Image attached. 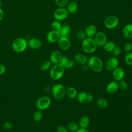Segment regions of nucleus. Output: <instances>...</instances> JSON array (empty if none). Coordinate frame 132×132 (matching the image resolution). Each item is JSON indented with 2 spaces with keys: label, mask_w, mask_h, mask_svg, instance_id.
Segmentation results:
<instances>
[{
  "label": "nucleus",
  "mask_w": 132,
  "mask_h": 132,
  "mask_svg": "<svg viewBox=\"0 0 132 132\" xmlns=\"http://www.w3.org/2000/svg\"><path fill=\"white\" fill-rule=\"evenodd\" d=\"M70 0H55V4L58 7H65L69 3Z\"/></svg>",
  "instance_id": "34"
},
{
  "label": "nucleus",
  "mask_w": 132,
  "mask_h": 132,
  "mask_svg": "<svg viewBox=\"0 0 132 132\" xmlns=\"http://www.w3.org/2000/svg\"><path fill=\"white\" fill-rule=\"evenodd\" d=\"M69 13L65 7H58L54 12L53 16L55 20L63 21L69 17Z\"/></svg>",
  "instance_id": "9"
},
{
  "label": "nucleus",
  "mask_w": 132,
  "mask_h": 132,
  "mask_svg": "<svg viewBox=\"0 0 132 132\" xmlns=\"http://www.w3.org/2000/svg\"><path fill=\"white\" fill-rule=\"evenodd\" d=\"M61 27H62V25H61V23H60V21H59L57 20L54 21L53 22H52L51 24V27L52 29L54 30L59 31Z\"/></svg>",
  "instance_id": "31"
},
{
  "label": "nucleus",
  "mask_w": 132,
  "mask_h": 132,
  "mask_svg": "<svg viewBox=\"0 0 132 132\" xmlns=\"http://www.w3.org/2000/svg\"><path fill=\"white\" fill-rule=\"evenodd\" d=\"M52 63L50 60H45L43 61L40 65V69L43 71H47L51 68Z\"/></svg>",
  "instance_id": "29"
},
{
  "label": "nucleus",
  "mask_w": 132,
  "mask_h": 132,
  "mask_svg": "<svg viewBox=\"0 0 132 132\" xmlns=\"http://www.w3.org/2000/svg\"><path fill=\"white\" fill-rule=\"evenodd\" d=\"M57 43L59 47L64 51L69 50L71 47L70 40L67 37L60 36Z\"/></svg>",
  "instance_id": "12"
},
{
  "label": "nucleus",
  "mask_w": 132,
  "mask_h": 132,
  "mask_svg": "<svg viewBox=\"0 0 132 132\" xmlns=\"http://www.w3.org/2000/svg\"><path fill=\"white\" fill-rule=\"evenodd\" d=\"M4 16H5L4 12L3 10V9L1 8V7H0V21L4 19Z\"/></svg>",
  "instance_id": "41"
},
{
  "label": "nucleus",
  "mask_w": 132,
  "mask_h": 132,
  "mask_svg": "<svg viewBox=\"0 0 132 132\" xmlns=\"http://www.w3.org/2000/svg\"><path fill=\"white\" fill-rule=\"evenodd\" d=\"M116 46V44L113 41H107L103 46V48L107 52H112Z\"/></svg>",
  "instance_id": "26"
},
{
  "label": "nucleus",
  "mask_w": 132,
  "mask_h": 132,
  "mask_svg": "<svg viewBox=\"0 0 132 132\" xmlns=\"http://www.w3.org/2000/svg\"><path fill=\"white\" fill-rule=\"evenodd\" d=\"M28 46L31 49L37 50L40 48L42 45L41 41L37 38H31L27 41Z\"/></svg>",
  "instance_id": "16"
},
{
  "label": "nucleus",
  "mask_w": 132,
  "mask_h": 132,
  "mask_svg": "<svg viewBox=\"0 0 132 132\" xmlns=\"http://www.w3.org/2000/svg\"><path fill=\"white\" fill-rule=\"evenodd\" d=\"M76 36L77 38L80 41H83L85 38H87L85 31L82 30H78L76 33Z\"/></svg>",
  "instance_id": "35"
},
{
  "label": "nucleus",
  "mask_w": 132,
  "mask_h": 132,
  "mask_svg": "<svg viewBox=\"0 0 132 132\" xmlns=\"http://www.w3.org/2000/svg\"><path fill=\"white\" fill-rule=\"evenodd\" d=\"M51 92L54 98L57 101L62 100L66 95V88L64 85L57 84L51 88Z\"/></svg>",
  "instance_id": "3"
},
{
  "label": "nucleus",
  "mask_w": 132,
  "mask_h": 132,
  "mask_svg": "<svg viewBox=\"0 0 132 132\" xmlns=\"http://www.w3.org/2000/svg\"><path fill=\"white\" fill-rule=\"evenodd\" d=\"M32 118H33V120L37 122L41 121L43 118V114L42 111L40 110H38L35 111L33 114Z\"/></svg>",
  "instance_id": "30"
},
{
  "label": "nucleus",
  "mask_w": 132,
  "mask_h": 132,
  "mask_svg": "<svg viewBox=\"0 0 132 132\" xmlns=\"http://www.w3.org/2000/svg\"><path fill=\"white\" fill-rule=\"evenodd\" d=\"M57 132H69V131L67 127L63 125H60L57 128Z\"/></svg>",
  "instance_id": "39"
},
{
  "label": "nucleus",
  "mask_w": 132,
  "mask_h": 132,
  "mask_svg": "<svg viewBox=\"0 0 132 132\" xmlns=\"http://www.w3.org/2000/svg\"><path fill=\"white\" fill-rule=\"evenodd\" d=\"M13 127V124L10 122H6L3 125V129L5 130H10L12 129Z\"/></svg>",
  "instance_id": "38"
},
{
  "label": "nucleus",
  "mask_w": 132,
  "mask_h": 132,
  "mask_svg": "<svg viewBox=\"0 0 132 132\" xmlns=\"http://www.w3.org/2000/svg\"><path fill=\"white\" fill-rule=\"evenodd\" d=\"M88 60V58H87V57L82 53H77L75 54L74 56V61L81 65L87 64Z\"/></svg>",
  "instance_id": "18"
},
{
  "label": "nucleus",
  "mask_w": 132,
  "mask_h": 132,
  "mask_svg": "<svg viewBox=\"0 0 132 132\" xmlns=\"http://www.w3.org/2000/svg\"><path fill=\"white\" fill-rule=\"evenodd\" d=\"M59 64L63 66L64 69H70L74 67L75 61L74 59L69 58L65 56H62Z\"/></svg>",
  "instance_id": "15"
},
{
  "label": "nucleus",
  "mask_w": 132,
  "mask_h": 132,
  "mask_svg": "<svg viewBox=\"0 0 132 132\" xmlns=\"http://www.w3.org/2000/svg\"><path fill=\"white\" fill-rule=\"evenodd\" d=\"M119 61L117 57L112 56L109 57L105 63V68L107 71L112 72L119 67Z\"/></svg>",
  "instance_id": "10"
},
{
  "label": "nucleus",
  "mask_w": 132,
  "mask_h": 132,
  "mask_svg": "<svg viewBox=\"0 0 132 132\" xmlns=\"http://www.w3.org/2000/svg\"><path fill=\"white\" fill-rule=\"evenodd\" d=\"M6 71V67L3 64H0V75L4 74L5 73Z\"/></svg>",
  "instance_id": "40"
},
{
  "label": "nucleus",
  "mask_w": 132,
  "mask_h": 132,
  "mask_svg": "<svg viewBox=\"0 0 132 132\" xmlns=\"http://www.w3.org/2000/svg\"><path fill=\"white\" fill-rule=\"evenodd\" d=\"M60 36H64L68 37L71 32V27L68 24H64L62 25V27L59 31Z\"/></svg>",
  "instance_id": "25"
},
{
  "label": "nucleus",
  "mask_w": 132,
  "mask_h": 132,
  "mask_svg": "<svg viewBox=\"0 0 132 132\" xmlns=\"http://www.w3.org/2000/svg\"><path fill=\"white\" fill-rule=\"evenodd\" d=\"M98 46L93 38L87 37L81 43V48L83 51L87 54H92L96 52Z\"/></svg>",
  "instance_id": "2"
},
{
  "label": "nucleus",
  "mask_w": 132,
  "mask_h": 132,
  "mask_svg": "<svg viewBox=\"0 0 132 132\" xmlns=\"http://www.w3.org/2000/svg\"><path fill=\"white\" fill-rule=\"evenodd\" d=\"M124 61L127 65L132 66V52L126 54L124 57Z\"/></svg>",
  "instance_id": "33"
},
{
  "label": "nucleus",
  "mask_w": 132,
  "mask_h": 132,
  "mask_svg": "<svg viewBox=\"0 0 132 132\" xmlns=\"http://www.w3.org/2000/svg\"><path fill=\"white\" fill-rule=\"evenodd\" d=\"M45 132H51V131H45Z\"/></svg>",
  "instance_id": "45"
},
{
  "label": "nucleus",
  "mask_w": 132,
  "mask_h": 132,
  "mask_svg": "<svg viewBox=\"0 0 132 132\" xmlns=\"http://www.w3.org/2000/svg\"><path fill=\"white\" fill-rule=\"evenodd\" d=\"M118 86H119V89H120L122 91H125L128 88V85L127 82L124 80L123 79L118 81Z\"/></svg>",
  "instance_id": "32"
},
{
  "label": "nucleus",
  "mask_w": 132,
  "mask_h": 132,
  "mask_svg": "<svg viewBox=\"0 0 132 132\" xmlns=\"http://www.w3.org/2000/svg\"><path fill=\"white\" fill-rule=\"evenodd\" d=\"M2 6V2H1V0H0V7H1Z\"/></svg>",
  "instance_id": "44"
},
{
  "label": "nucleus",
  "mask_w": 132,
  "mask_h": 132,
  "mask_svg": "<svg viewBox=\"0 0 132 132\" xmlns=\"http://www.w3.org/2000/svg\"><path fill=\"white\" fill-rule=\"evenodd\" d=\"M90 123V120L89 118L87 116H81L78 121V125L79 128H87Z\"/></svg>",
  "instance_id": "22"
},
{
  "label": "nucleus",
  "mask_w": 132,
  "mask_h": 132,
  "mask_svg": "<svg viewBox=\"0 0 132 132\" xmlns=\"http://www.w3.org/2000/svg\"><path fill=\"white\" fill-rule=\"evenodd\" d=\"M62 56L60 51L57 50L54 51L50 55V61L53 64H58L60 63Z\"/></svg>",
  "instance_id": "17"
},
{
  "label": "nucleus",
  "mask_w": 132,
  "mask_h": 132,
  "mask_svg": "<svg viewBox=\"0 0 132 132\" xmlns=\"http://www.w3.org/2000/svg\"><path fill=\"white\" fill-rule=\"evenodd\" d=\"M76 132H90L87 128H79Z\"/></svg>",
  "instance_id": "43"
},
{
  "label": "nucleus",
  "mask_w": 132,
  "mask_h": 132,
  "mask_svg": "<svg viewBox=\"0 0 132 132\" xmlns=\"http://www.w3.org/2000/svg\"><path fill=\"white\" fill-rule=\"evenodd\" d=\"M119 90L118 83L117 81L114 80L109 82L106 86V91L110 94L116 93Z\"/></svg>",
  "instance_id": "19"
},
{
  "label": "nucleus",
  "mask_w": 132,
  "mask_h": 132,
  "mask_svg": "<svg viewBox=\"0 0 132 132\" xmlns=\"http://www.w3.org/2000/svg\"><path fill=\"white\" fill-rule=\"evenodd\" d=\"M66 7V9H67L68 12L71 14H73L75 13L78 9L77 3L75 1L69 2Z\"/></svg>",
  "instance_id": "23"
},
{
  "label": "nucleus",
  "mask_w": 132,
  "mask_h": 132,
  "mask_svg": "<svg viewBox=\"0 0 132 132\" xmlns=\"http://www.w3.org/2000/svg\"><path fill=\"white\" fill-rule=\"evenodd\" d=\"M90 69L96 73L101 72L104 69V63L102 60L98 57L93 56L90 57L87 63Z\"/></svg>",
  "instance_id": "1"
},
{
  "label": "nucleus",
  "mask_w": 132,
  "mask_h": 132,
  "mask_svg": "<svg viewBox=\"0 0 132 132\" xmlns=\"http://www.w3.org/2000/svg\"><path fill=\"white\" fill-rule=\"evenodd\" d=\"M122 34L126 39L132 38V23H129L124 26L122 29Z\"/></svg>",
  "instance_id": "21"
},
{
  "label": "nucleus",
  "mask_w": 132,
  "mask_h": 132,
  "mask_svg": "<svg viewBox=\"0 0 132 132\" xmlns=\"http://www.w3.org/2000/svg\"><path fill=\"white\" fill-rule=\"evenodd\" d=\"M78 92L76 89L73 87H69L66 89V95L71 99L76 98Z\"/></svg>",
  "instance_id": "24"
},
{
  "label": "nucleus",
  "mask_w": 132,
  "mask_h": 132,
  "mask_svg": "<svg viewBox=\"0 0 132 132\" xmlns=\"http://www.w3.org/2000/svg\"><path fill=\"white\" fill-rule=\"evenodd\" d=\"M60 37V35L59 32L52 29L47 34L46 39L48 42L51 43H54L58 42Z\"/></svg>",
  "instance_id": "13"
},
{
  "label": "nucleus",
  "mask_w": 132,
  "mask_h": 132,
  "mask_svg": "<svg viewBox=\"0 0 132 132\" xmlns=\"http://www.w3.org/2000/svg\"><path fill=\"white\" fill-rule=\"evenodd\" d=\"M93 39L96 42L97 45L98 46L102 47H103V46L108 41L106 35L104 32L101 31H97L96 32V34L93 37Z\"/></svg>",
  "instance_id": "11"
},
{
  "label": "nucleus",
  "mask_w": 132,
  "mask_h": 132,
  "mask_svg": "<svg viewBox=\"0 0 132 132\" xmlns=\"http://www.w3.org/2000/svg\"><path fill=\"white\" fill-rule=\"evenodd\" d=\"M97 106L101 109H105L108 105V101L104 98H100L96 101Z\"/></svg>",
  "instance_id": "27"
},
{
  "label": "nucleus",
  "mask_w": 132,
  "mask_h": 132,
  "mask_svg": "<svg viewBox=\"0 0 132 132\" xmlns=\"http://www.w3.org/2000/svg\"><path fill=\"white\" fill-rule=\"evenodd\" d=\"M89 67L88 65H87V64H85L83 65H81V70L83 71H86L89 69Z\"/></svg>",
  "instance_id": "42"
},
{
  "label": "nucleus",
  "mask_w": 132,
  "mask_h": 132,
  "mask_svg": "<svg viewBox=\"0 0 132 132\" xmlns=\"http://www.w3.org/2000/svg\"><path fill=\"white\" fill-rule=\"evenodd\" d=\"M85 32L87 37L93 38L97 32V28L94 25L90 24L86 28Z\"/></svg>",
  "instance_id": "20"
},
{
  "label": "nucleus",
  "mask_w": 132,
  "mask_h": 132,
  "mask_svg": "<svg viewBox=\"0 0 132 132\" xmlns=\"http://www.w3.org/2000/svg\"><path fill=\"white\" fill-rule=\"evenodd\" d=\"M119 24V20L115 15H109L106 16L104 21L105 27L109 29L116 28Z\"/></svg>",
  "instance_id": "7"
},
{
  "label": "nucleus",
  "mask_w": 132,
  "mask_h": 132,
  "mask_svg": "<svg viewBox=\"0 0 132 132\" xmlns=\"http://www.w3.org/2000/svg\"><path fill=\"white\" fill-rule=\"evenodd\" d=\"M67 128L69 131L76 132L79 128V126L77 123L74 122H71L68 124Z\"/></svg>",
  "instance_id": "28"
},
{
  "label": "nucleus",
  "mask_w": 132,
  "mask_h": 132,
  "mask_svg": "<svg viewBox=\"0 0 132 132\" xmlns=\"http://www.w3.org/2000/svg\"><path fill=\"white\" fill-rule=\"evenodd\" d=\"M28 47L27 41L24 38L19 37L15 39L12 43V50L16 53L24 52Z\"/></svg>",
  "instance_id": "4"
},
{
  "label": "nucleus",
  "mask_w": 132,
  "mask_h": 132,
  "mask_svg": "<svg viewBox=\"0 0 132 132\" xmlns=\"http://www.w3.org/2000/svg\"><path fill=\"white\" fill-rule=\"evenodd\" d=\"M51 99L46 95H43L39 97L36 103V105L38 110L41 111L47 109L51 105Z\"/></svg>",
  "instance_id": "6"
},
{
  "label": "nucleus",
  "mask_w": 132,
  "mask_h": 132,
  "mask_svg": "<svg viewBox=\"0 0 132 132\" xmlns=\"http://www.w3.org/2000/svg\"><path fill=\"white\" fill-rule=\"evenodd\" d=\"M65 69L60 64H55L51 67L50 70V76L54 80L61 79L64 74Z\"/></svg>",
  "instance_id": "5"
},
{
  "label": "nucleus",
  "mask_w": 132,
  "mask_h": 132,
  "mask_svg": "<svg viewBox=\"0 0 132 132\" xmlns=\"http://www.w3.org/2000/svg\"><path fill=\"white\" fill-rule=\"evenodd\" d=\"M121 52H122L121 48L119 46H116L111 53L113 56L118 57L121 55Z\"/></svg>",
  "instance_id": "37"
},
{
  "label": "nucleus",
  "mask_w": 132,
  "mask_h": 132,
  "mask_svg": "<svg viewBox=\"0 0 132 132\" xmlns=\"http://www.w3.org/2000/svg\"><path fill=\"white\" fill-rule=\"evenodd\" d=\"M112 72V77L115 81L118 82L123 79L125 76V71L122 68L118 67Z\"/></svg>",
  "instance_id": "14"
},
{
  "label": "nucleus",
  "mask_w": 132,
  "mask_h": 132,
  "mask_svg": "<svg viewBox=\"0 0 132 132\" xmlns=\"http://www.w3.org/2000/svg\"><path fill=\"white\" fill-rule=\"evenodd\" d=\"M76 98L78 102L80 103L87 104L93 101V96L90 92L87 91H81L78 93Z\"/></svg>",
  "instance_id": "8"
},
{
  "label": "nucleus",
  "mask_w": 132,
  "mask_h": 132,
  "mask_svg": "<svg viewBox=\"0 0 132 132\" xmlns=\"http://www.w3.org/2000/svg\"><path fill=\"white\" fill-rule=\"evenodd\" d=\"M123 50L126 54L130 53L132 51V43L131 42H126L124 44Z\"/></svg>",
  "instance_id": "36"
}]
</instances>
